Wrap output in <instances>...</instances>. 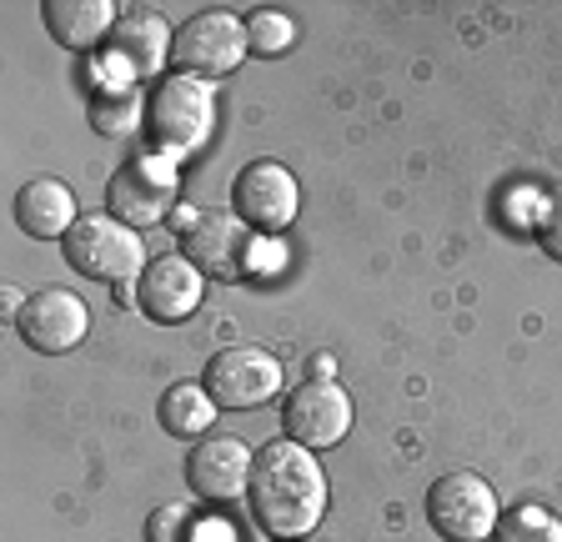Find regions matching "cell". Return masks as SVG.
<instances>
[{
	"label": "cell",
	"instance_id": "cell-1",
	"mask_svg": "<svg viewBox=\"0 0 562 542\" xmlns=\"http://www.w3.org/2000/svg\"><path fill=\"white\" fill-rule=\"evenodd\" d=\"M246 497H251V512L271 538L296 542L327 512V472H322L312 448H302L292 437H271L267 448H257Z\"/></svg>",
	"mask_w": 562,
	"mask_h": 542
},
{
	"label": "cell",
	"instance_id": "cell-2",
	"mask_svg": "<svg viewBox=\"0 0 562 542\" xmlns=\"http://www.w3.org/2000/svg\"><path fill=\"white\" fill-rule=\"evenodd\" d=\"M60 251H66V261L81 271V276L116 286L121 302L136 296L140 271L151 267V261H146V247H140V232L126 222H116L111 212H86L81 222L66 232Z\"/></svg>",
	"mask_w": 562,
	"mask_h": 542
},
{
	"label": "cell",
	"instance_id": "cell-3",
	"mask_svg": "<svg viewBox=\"0 0 562 542\" xmlns=\"http://www.w3.org/2000/svg\"><path fill=\"white\" fill-rule=\"evenodd\" d=\"M146 131L151 142L171 156H187L211 142L216 131V95L201 76H161L156 91L146 95Z\"/></svg>",
	"mask_w": 562,
	"mask_h": 542
},
{
	"label": "cell",
	"instance_id": "cell-4",
	"mask_svg": "<svg viewBox=\"0 0 562 542\" xmlns=\"http://www.w3.org/2000/svg\"><path fill=\"white\" fill-rule=\"evenodd\" d=\"M427 522L447 542H492V532L503 522V503H497L487 477L457 467L427 487Z\"/></svg>",
	"mask_w": 562,
	"mask_h": 542
},
{
	"label": "cell",
	"instance_id": "cell-5",
	"mask_svg": "<svg viewBox=\"0 0 562 542\" xmlns=\"http://www.w3.org/2000/svg\"><path fill=\"white\" fill-rule=\"evenodd\" d=\"M246 60V21L232 11H196L171 31V66L181 76H226Z\"/></svg>",
	"mask_w": 562,
	"mask_h": 542
},
{
	"label": "cell",
	"instance_id": "cell-6",
	"mask_svg": "<svg viewBox=\"0 0 562 542\" xmlns=\"http://www.w3.org/2000/svg\"><path fill=\"white\" fill-rule=\"evenodd\" d=\"M176 166L166 156H131L116 177L105 181V212L126 226H166L176 206Z\"/></svg>",
	"mask_w": 562,
	"mask_h": 542
},
{
	"label": "cell",
	"instance_id": "cell-7",
	"mask_svg": "<svg viewBox=\"0 0 562 542\" xmlns=\"http://www.w3.org/2000/svg\"><path fill=\"white\" fill-rule=\"evenodd\" d=\"M232 206L251 232L277 236L302 212V187H296V177L281 161H251L232 181Z\"/></svg>",
	"mask_w": 562,
	"mask_h": 542
},
{
	"label": "cell",
	"instance_id": "cell-8",
	"mask_svg": "<svg viewBox=\"0 0 562 542\" xmlns=\"http://www.w3.org/2000/svg\"><path fill=\"white\" fill-rule=\"evenodd\" d=\"M206 392L216 407L232 413H251L261 402H271L281 392V362L267 347H222L206 362Z\"/></svg>",
	"mask_w": 562,
	"mask_h": 542
},
{
	"label": "cell",
	"instance_id": "cell-9",
	"mask_svg": "<svg viewBox=\"0 0 562 542\" xmlns=\"http://www.w3.org/2000/svg\"><path fill=\"white\" fill-rule=\"evenodd\" d=\"M281 422H286V437L302 442V448H337L341 437L351 432V397L341 382L331 377H312L296 382L281 402Z\"/></svg>",
	"mask_w": 562,
	"mask_h": 542
},
{
	"label": "cell",
	"instance_id": "cell-10",
	"mask_svg": "<svg viewBox=\"0 0 562 542\" xmlns=\"http://www.w3.org/2000/svg\"><path fill=\"white\" fill-rule=\"evenodd\" d=\"M181 257L211 282H246L251 271V226L232 212H201L181 232Z\"/></svg>",
	"mask_w": 562,
	"mask_h": 542
},
{
	"label": "cell",
	"instance_id": "cell-11",
	"mask_svg": "<svg viewBox=\"0 0 562 542\" xmlns=\"http://www.w3.org/2000/svg\"><path fill=\"white\" fill-rule=\"evenodd\" d=\"M105 76L116 86H136L146 76H156L171 60V36H166V21L151 11H126L111 31V41L101 46Z\"/></svg>",
	"mask_w": 562,
	"mask_h": 542
},
{
	"label": "cell",
	"instance_id": "cell-12",
	"mask_svg": "<svg viewBox=\"0 0 562 542\" xmlns=\"http://www.w3.org/2000/svg\"><path fill=\"white\" fill-rule=\"evenodd\" d=\"M15 331L25 337V347H35V352H46V357H60L86 342L91 312H86V302L76 292H66V286H41L21 307Z\"/></svg>",
	"mask_w": 562,
	"mask_h": 542
},
{
	"label": "cell",
	"instance_id": "cell-13",
	"mask_svg": "<svg viewBox=\"0 0 562 542\" xmlns=\"http://www.w3.org/2000/svg\"><path fill=\"white\" fill-rule=\"evenodd\" d=\"M251 462H257V452L246 448L241 437L211 432L191 448L187 483L201 503H232V497H241L246 487H251Z\"/></svg>",
	"mask_w": 562,
	"mask_h": 542
},
{
	"label": "cell",
	"instance_id": "cell-14",
	"mask_svg": "<svg viewBox=\"0 0 562 542\" xmlns=\"http://www.w3.org/2000/svg\"><path fill=\"white\" fill-rule=\"evenodd\" d=\"M136 302L151 321L176 327V321H187L201 307V271L187 257H156L151 267L140 271Z\"/></svg>",
	"mask_w": 562,
	"mask_h": 542
},
{
	"label": "cell",
	"instance_id": "cell-15",
	"mask_svg": "<svg viewBox=\"0 0 562 542\" xmlns=\"http://www.w3.org/2000/svg\"><path fill=\"white\" fill-rule=\"evenodd\" d=\"M15 226L35 241H66V232L81 216H76V196L60 177H31L21 191H15Z\"/></svg>",
	"mask_w": 562,
	"mask_h": 542
},
{
	"label": "cell",
	"instance_id": "cell-16",
	"mask_svg": "<svg viewBox=\"0 0 562 542\" xmlns=\"http://www.w3.org/2000/svg\"><path fill=\"white\" fill-rule=\"evenodd\" d=\"M41 21H46V31L56 36V46L95 50L111 41L121 15L111 0H46V5H41Z\"/></svg>",
	"mask_w": 562,
	"mask_h": 542
},
{
	"label": "cell",
	"instance_id": "cell-17",
	"mask_svg": "<svg viewBox=\"0 0 562 542\" xmlns=\"http://www.w3.org/2000/svg\"><path fill=\"white\" fill-rule=\"evenodd\" d=\"M156 417H161V427L171 437H211V422H216V402H211V392L201 387V382H176V387L161 392V402H156Z\"/></svg>",
	"mask_w": 562,
	"mask_h": 542
},
{
	"label": "cell",
	"instance_id": "cell-18",
	"mask_svg": "<svg viewBox=\"0 0 562 542\" xmlns=\"http://www.w3.org/2000/svg\"><path fill=\"white\" fill-rule=\"evenodd\" d=\"M91 126L101 131V136H136L140 126H146V101H140L131 86H111V91H95L91 101Z\"/></svg>",
	"mask_w": 562,
	"mask_h": 542
},
{
	"label": "cell",
	"instance_id": "cell-19",
	"mask_svg": "<svg viewBox=\"0 0 562 542\" xmlns=\"http://www.w3.org/2000/svg\"><path fill=\"white\" fill-rule=\"evenodd\" d=\"M492 542H562V518H552L538 503H517L503 512Z\"/></svg>",
	"mask_w": 562,
	"mask_h": 542
},
{
	"label": "cell",
	"instance_id": "cell-20",
	"mask_svg": "<svg viewBox=\"0 0 562 542\" xmlns=\"http://www.w3.org/2000/svg\"><path fill=\"white\" fill-rule=\"evenodd\" d=\"M296 41V21L286 11H251L246 15V50L251 56H281Z\"/></svg>",
	"mask_w": 562,
	"mask_h": 542
},
{
	"label": "cell",
	"instance_id": "cell-21",
	"mask_svg": "<svg viewBox=\"0 0 562 542\" xmlns=\"http://www.w3.org/2000/svg\"><path fill=\"white\" fill-rule=\"evenodd\" d=\"M146 542H201V522L196 512H187V507H156L151 518H146Z\"/></svg>",
	"mask_w": 562,
	"mask_h": 542
},
{
	"label": "cell",
	"instance_id": "cell-22",
	"mask_svg": "<svg viewBox=\"0 0 562 542\" xmlns=\"http://www.w3.org/2000/svg\"><path fill=\"white\" fill-rule=\"evenodd\" d=\"M538 241H542V251H548L552 261H562V187H552L548 191V201H542V212H538Z\"/></svg>",
	"mask_w": 562,
	"mask_h": 542
},
{
	"label": "cell",
	"instance_id": "cell-23",
	"mask_svg": "<svg viewBox=\"0 0 562 542\" xmlns=\"http://www.w3.org/2000/svg\"><path fill=\"white\" fill-rule=\"evenodd\" d=\"M25 302H31V296H21V292H15V286H5V292H0V312H5V321H15V317H21V307H25Z\"/></svg>",
	"mask_w": 562,
	"mask_h": 542
},
{
	"label": "cell",
	"instance_id": "cell-24",
	"mask_svg": "<svg viewBox=\"0 0 562 542\" xmlns=\"http://www.w3.org/2000/svg\"><path fill=\"white\" fill-rule=\"evenodd\" d=\"M337 372V362L331 357H312V377H331Z\"/></svg>",
	"mask_w": 562,
	"mask_h": 542
}]
</instances>
